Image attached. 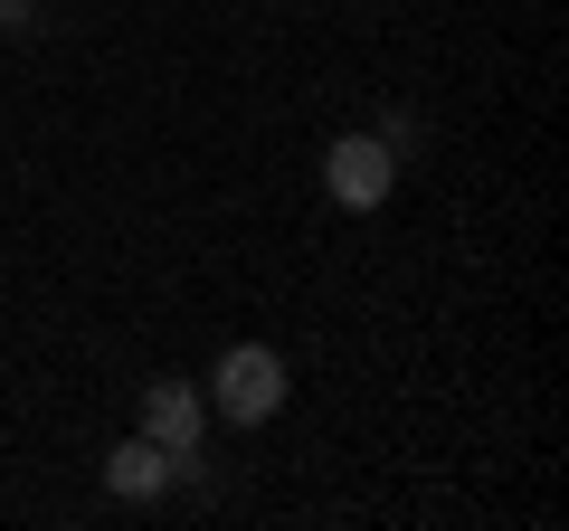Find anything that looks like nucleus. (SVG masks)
<instances>
[{"mask_svg":"<svg viewBox=\"0 0 569 531\" xmlns=\"http://www.w3.org/2000/svg\"><path fill=\"white\" fill-rule=\"evenodd\" d=\"M0 29H29V0H0Z\"/></svg>","mask_w":569,"mask_h":531,"instance_id":"obj_5","label":"nucleus"},{"mask_svg":"<svg viewBox=\"0 0 569 531\" xmlns=\"http://www.w3.org/2000/svg\"><path fill=\"white\" fill-rule=\"evenodd\" d=\"M389 181H399V152H389L380 133H342V143L323 152V190H332L342 209H380Z\"/></svg>","mask_w":569,"mask_h":531,"instance_id":"obj_2","label":"nucleus"},{"mask_svg":"<svg viewBox=\"0 0 569 531\" xmlns=\"http://www.w3.org/2000/svg\"><path fill=\"white\" fill-rule=\"evenodd\" d=\"M171 474H181V455H171V447H152V437H123V447L104 455V484H114L123 503H152V493H162Z\"/></svg>","mask_w":569,"mask_h":531,"instance_id":"obj_4","label":"nucleus"},{"mask_svg":"<svg viewBox=\"0 0 569 531\" xmlns=\"http://www.w3.org/2000/svg\"><path fill=\"white\" fill-rule=\"evenodd\" d=\"M209 399H219V418H228V428H266V418L284 409V351L238 342V351L219 361V380H209Z\"/></svg>","mask_w":569,"mask_h":531,"instance_id":"obj_1","label":"nucleus"},{"mask_svg":"<svg viewBox=\"0 0 569 531\" xmlns=\"http://www.w3.org/2000/svg\"><path fill=\"white\" fill-rule=\"evenodd\" d=\"M200 418L209 409H200V389H190V380H152V389H142V437L181 455V474L200 465Z\"/></svg>","mask_w":569,"mask_h":531,"instance_id":"obj_3","label":"nucleus"}]
</instances>
